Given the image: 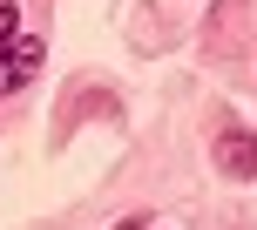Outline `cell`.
Instances as JSON below:
<instances>
[{
	"mask_svg": "<svg viewBox=\"0 0 257 230\" xmlns=\"http://www.w3.org/2000/svg\"><path fill=\"white\" fill-rule=\"evenodd\" d=\"M14 34H21V7H14V0H0V54L14 48Z\"/></svg>",
	"mask_w": 257,
	"mask_h": 230,
	"instance_id": "obj_3",
	"label": "cell"
},
{
	"mask_svg": "<svg viewBox=\"0 0 257 230\" xmlns=\"http://www.w3.org/2000/svg\"><path fill=\"white\" fill-rule=\"evenodd\" d=\"M115 230H149V217H122V223H115Z\"/></svg>",
	"mask_w": 257,
	"mask_h": 230,
	"instance_id": "obj_4",
	"label": "cell"
},
{
	"mask_svg": "<svg viewBox=\"0 0 257 230\" xmlns=\"http://www.w3.org/2000/svg\"><path fill=\"white\" fill-rule=\"evenodd\" d=\"M41 61H48V41H41V34H14V48L0 54V95L27 88V81L41 75Z\"/></svg>",
	"mask_w": 257,
	"mask_h": 230,
	"instance_id": "obj_1",
	"label": "cell"
},
{
	"mask_svg": "<svg viewBox=\"0 0 257 230\" xmlns=\"http://www.w3.org/2000/svg\"><path fill=\"white\" fill-rule=\"evenodd\" d=\"M217 169L223 176H257V136L250 129H223L217 136Z\"/></svg>",
	"mask_w": 257,
	"mask_h": 230,
	"instance_id": "obj_2",
	"label": "cell"
}]
</instances>
